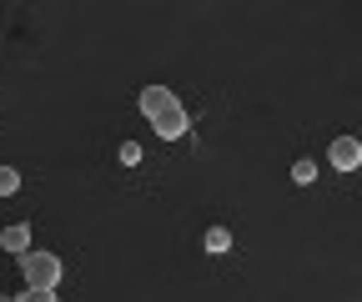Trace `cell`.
Segmentation results:
<instances>
[{"label":"cell","instance_id":"obj_1","mask_svg":"<svg viewBox=\"0 0 362 302\" xmlns=\"http://www.w3.org/2000/svg\"><path fill=\"white\" fill-rule=\"evenodd\" d=\"M21 277H25V287H61L66 282V262L56 252H40V247H30V252H21Z\"/></svg>","mask_w":362,"mask_h":302},{"label":"cell","instance_id":"obj_2","mask_svg":"<svg viewBox=\"0 0 362 302\" xmlns=\"http://www.w3.org/2000/svg\"><path fill=\"white\" fill-rule=\"evenodd\" d=\"M151 132H156V141H181V137L192 132V116H187V106H171V111L151 116Z\"/></svg>","mask_w":362,"mask_h":302},{"label":"cell","instance_id":"obj_3","mask_svg":"<svg viewBox=\"0 0 362 302\" xmlns=\"http://www.w3.org/2000/svg\"><path fill=\"white\" fill-rule=\"evenodd\" d=\"M136 106H141V116L151 121V116H161V111H171V106H181V101H176L171 86H146V91L136 96Z\"/></svg>","mask_w":362,"mask_h":302},{"label":"cell","instance_id":"obj_4","mask_svg":"<svg viewBox=\"0 0 362 302\" xmlns=\"http://www.w3.org/2000/svg\"><path fill=\"white\" fill-rule=\"evenodd\" d=\"M327 161H332L337 171H357V166H362V141H357V137H337V141L327 146Z\"/></svg>","mask_w":362,"mask_h":302},{"label":"cell","instance_id":"obj_5","mask_svg":"<svg viewBox=\"0 0 362 302\" xmlns=\"http://www.w3.org/2000/svg\"><path fill=\"white\" fill-rule=\"evenodd\" d=\"M0 247L6 252H30V222H11V227H0Z\"/></svg>","mask_w":362,"mask_h":302},{"label":"cell","instance_id":"obj_6","mask_svg":"<svg viewBox=\"0 0 362 302\" xmlns=\"http://www.w3.org/2000/svg\"><path fill=\"white\" fill-rule=\"evenodd\" d=\"M292 182H297V187H312V182H317V161H312V156H297V161H292Z\"/></svg>","mask_w":362,"mask_h":302},{"label":"cell","instance_id":"obj_7","mask_svg":"<svg viewBox=\"0 0 362 302\" xmlns=\"http://www.w3.org/2000/svg\"><path fill=\"white\" fill-rule=\"evenodd\" d=\"M202 247H206V252H232V232H226V227H206Z\"/></svg>","mask_w":362,"mask_h":302},{"label":"cell","instance_id":"obj_8","mask_svg":"<svg viewBox=\"0 0 362 302\" xmlns=\"http://www.w3.org/2000/svg\"><path fill=\"white\" fill-rule=\"evenodd\" d=\"M21 192V171L16 166H0V197H16Z\"/></svg>","mask_w":362,"mask_h":302},{"label":"cell","instance_id":"obj_9","mask_svg":"<svg viewBox=\"0 0 362 302\" xmlns=\"http://www.w3.org/2000/svg\"><path fill=\"white\" fill-rule=\"evenodd\" d=\"M121 166H136V161H141V141H121Z\"/></svg>","mask_w":362,"mask_h":302},{"label":"cell","instance_id":"obj_10","mask_svg":"<svg viewBox=\"0 0 362 302\" xmlns=\"http://www.w3.org/2000/svg\"><path fill=\"white\" fill-rule=\"evenodd\" d=\"M16 302H56V292H51V287H25Z\"/></svg>","mask_w":362,"mask_h":302},{"label":"cell","instance_id":"obj_11","mask_svg":"<svg viewBox=\"0 0 362 302\" xmlns=\"http://www.w3.org/2000/svg\"><path fill=\"white\" fill-rule=\"evenodd\" d=\"M0 302H16V297H6V292H0Z\"/></svg>","mask_w":362,"mask_h":302}]
</instances>
